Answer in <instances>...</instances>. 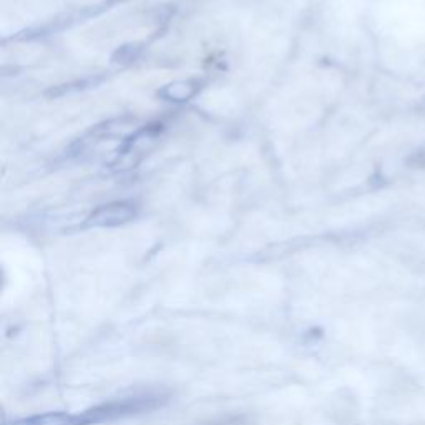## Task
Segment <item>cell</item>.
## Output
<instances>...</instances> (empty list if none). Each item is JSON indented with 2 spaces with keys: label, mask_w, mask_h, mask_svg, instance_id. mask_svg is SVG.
I'll use <instances>...</instances> for the list:
<instances>
[{
  "label": "cell",
  "mask_w": 425,
  "mask_h": 425,
  "mask_svg": "<svg viewBox=\"0 0 425 425\" xmlns=\"http://www.w3.org/2000/svg\"><path fill=\"white\" fill-rule=\"evenodd\" d=\"M135 208L128 203H110L96 208L89 216L91 226H120L133 220Z\"/></svg>",
  "instance_id": "obj_1"
},
{
  "label": "cell",
  "mask_w": 425,
  "mask_h": 425,
  "mask_svg": "<svg viewBox=\"0 0 425 425\" xmlns=\"http://www.w3.org/2000/svg\"><path fill=\"white\" fill-rule=\"evenodd\" d=\"M200 87L191 80H181V82H173L170 85H166L158 91V95L163 96L168 102H188L198 94Z\"/></svg>",
  "instance_id": "obj_2"
}]
</instances>
